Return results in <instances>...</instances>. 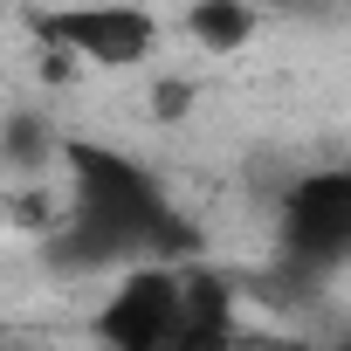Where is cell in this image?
Returning <instances> with one entry per match:
<instances>
[{"instance_id": "1", "label": "cell", "mask_w": 351, "mask_h": 351, "mask_svg": "<svg viewBox=\"0 0 351 351\" xmlns=\"http://www.w3.org/2000/svg\"><path fill=\"white\" fill-rule=\"evenodd\" d=\"M62 172H69V214L62 228L49 234V255L56 262H76V269H152V262H193L200 255V228L180 214L158 186V172L138 165L131 152L117 145H62Z\"/></svg>"}, {"instance_id": "2", "label": "cell", "mask_w": 351, "mask_h": 351, "mask_svg": "<svg viewBox=\"0 0 351 351\" xmlns=\"http://www.w3.org/2000/svg\"><path fill=\"white\" fill-rule=\"evenodd\" d=\"M276 248L282 269L330 276L351 262V165H317L276 193Z\"/></svg>"}, {"instance_id": "3", "label": "cell", "mask_w": 351, "mask_h": 351, "mask_svg": "<svg viewBox=\"0 0 351 351\" xmlns=\"http://www.w3.org/2000/svg\"><path fill=\"white\" fill-rule=\"evenodd\" d=\"M104 351H180L186 330V262L124 269L90 317Z\"/></svg>"}, {"instance_id": "4", "label": "cell", "mask_w": 351, "mask_h": 351, "mask_svg": "<svg viewBox=\"0 0 351 351\" xmlns=\"http://www.w3.org/2000/svg\"><path fill=\"white\" fill-rule=\"evenodd\" d=\"M35 28L56 56H76L90 69H138L158 49V14L131 0H69V8H49Z\"/></svg>"}, {"instance_id": "5", "label": "cell", "mask_w": 351, "mask_h": 351, "mask_svg": "<svg viewBox=\"0 0 351 351\" xmlns=\"http://www.w3.org/2000/svg\"><path fill=\"white\" fill-rule=\"evenodd\" d=\"M255 0H193V8H186V35L200 42V49H241L248 35H255Z\"/></svg>"}, {"instance_id": "6", "label": "cell", "mask_w": 351, "mask_h": 351, "mask_svg": "<svg viewBox=\"0 0 351 351\" xmlns=\"http://www.w3.org/2000/svg\"><path fill=\"white\" fill-rule=\"evenodd\" d=\"M186 110H193V83H186V76H158V83H152V117L180 124Z\"/></svg>"}, {"instance_id": "7", "label": "cell", "mask_w": 351, "mask_h": 351, "mask_svg": "<svg viewBox=\"0 0 351 351\" xmlns=\"http://www.w3.org/2000/svg\"><path fill=\"white\" fill-rule=\"evenodd\" d=\"M42 152H49V145H42V124H35L28 110H14V117H8V158H14V165H35Z\"/></svg>"}, {"instance_id": "8", "label": "cell", "mask_w": 351, "mask_h": 351, "mask_svg": "<svg viewBox=\"0 0 351 351\" xmlns=\"http://www.w3.org/2000/svg\"><path fill=\"white\" fill-rule=\"evenodd\" d=\"M282 8H303V0H282Z\"/></svg>"}]
</instances>
